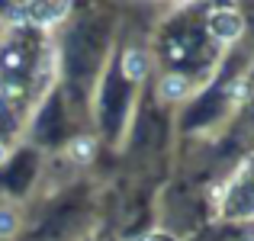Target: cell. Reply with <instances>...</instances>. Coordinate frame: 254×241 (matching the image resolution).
<instances>
[{
  "label": "cell",
  "mask_w": 254,
  "mask_h": 241,
  "mask_svg": "<svg viewBox=\"0 0 254 241\" xmlns=\"http://www.w3.org/2000/svg\"><path fill=\"white\" fill-rule=\"evenodd\" d=\"M209 29H212V36L216 39H235L238 32H242V16H238L235 10H216L209 16Z\"/></svg>",
  "instance_id": "6da1fadb"
},
{
  "label": "cell",
  "mask_w": 254,
  "mask_h": 241,
  "mask_svg": "<svg viewBox=\"0 0 254 241\" xmlns=\"http://www.w3.org/2000/svg\"><path fill=\"white\" fill-rule=\"evenodd\" d=\"M19 64H23V49H19L16 42H6L3 49H0V71L13 74V71H19Z\"/></svg>",
  "instance_id": "7a4b0ae2"
},
{
  "label": "cell",
  "mask_w": 254,
  "mask_h": 241,
  "mask_svg": "<svg viewBox=\"0 0 254 241\" xmlns=\"http://www.w3.org/2000/svg\"><path fill=\"white\" fill-rule=\"evenodd\" d=\"M187 90H190V80H187L184 74H168L161 80V97H168V100L187 97Z\"/></svg>",
  "instance_id": "3957f363"
},
{
  "label": "cell",
  "mask_w": 254,
  "mask_h": 241,
  "mask_svg": "<svg viewBox=\"0 0 254 241\" xmlns=\"http://www.w3.org/2000/svg\"><path fill=\"white\" fill-rule=\"evenodd\" d=\"M123 71H126V77H129V80H138V77L145 74V55H142V52H135V49L126 52V58H123Z\"/></svg>",
  "instance_id": "277c9868"
},
{
  "label": "cell",
  "mask_w": 254,
  "mask_h": 241,
  "mask_svg": "<svg viewBox=\"0 0 254 241\" xmlns=\"http://www.w3.org/2000/svg\"><path fill=\"white\" fill-rule=\"evenodd\" d=\"M71 158L81 161V164H87V161L93 158V142H90V138H77V142L71 145Z\"/></svg>",
  "instance_id": "5b68a950"
},
{
  "label": "cell",
  "mask_w": 254,
  "mask_h": 241,
  "mask_svg": "<svg viewBox=\"0 0 254 241\" xmlns=\"http://www.w3.org/2000/svg\"><path fill=\"white\" fill-rule=\"evenodd\" d=\"M13 229H16V216L10 209H0V238L13 235Z\"/></svg>",
  "instance_id": "8992f818"
},
{
  "label": "cell",
  "mask_w": 254,
  "mask_h": 241,
  "mask_svg": "<svg viewBox=\"0 0 254 241\" xmlns=\"http://www.w3.org/2000/svg\"><path fill=\"white\" fill-rule=\"evenodd\" d=\"M6 158V148H3V142H0V161H3Z\"/></svg>",
  "instance_id": "52a82bcc"
}]
</instances>
